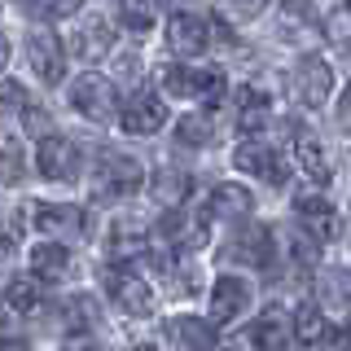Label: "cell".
Returning <instances> with one entry per match:
<instances>
[{"instance_id":"6da1fadb","label":"cell","mask_w":351,"mask_h":351,"mask_svg":"<svg viewBox=\"0 0 351 351\" xmlns=\"http://www.w3.org/2000/svg\"><path fill=\"white\" fill-rule=\"evenodd\" d=\"M66 101H71L75 114L93 119V123H106V119L119 110V88H114V80H106L101 71H84V75L71 80V88H66Z\"/></svg>"},{"instance_id":"7a4b0ae2","label":"cell","mask_w":351,"mask_h":351,"mask_svg":"<svg viewBox=\"0 0 351 351\" xmlns=\"http://www.w3.org/2000/svg\"><path fill=\"white\" fill-rule=\"evenodd\" d=\"M206 303H211L206 321H211L215 329L219 325H233V321H241V316L250 312V303H255V285H250V277H241V272H224V277L211 281Z\"/></svg>"},{"instance_id":"3957f363","label":"cell","mask_w":351,"mask_h":351,"mask_svg":"<svg viewBox=\"0 0 351 351\" xmlns=\"http://www.w3.org/2000/svg\"><path fill=\"white\" fill-rule=\"evenodd\" d=\"M114 114H119V128H123L128 136H154V132L167 128L171 110H167V101H162L158 93H132Z\"/></svg>"},{"instance_id":"277c9868","label":"cell","mask_w":351,"mask_h":351,"mask_svg":"<svg viewBox=\"0 0 351 351\" xmlns=\"http://www.w3.org/2000/svg\"><path fill=\"white\" fill-rule=\"evenodd\" d=\"M106 294H110V303H114L119 312H128V316H149L154 303H158L154 285L145 277H136V272H128V268H110L106 272Z\"/></svg>"},{"instance_id":"5b68a950","label":"cell","mask_w":351,"mask_h":351,"mask_svg":"<svg viewBox=\"0 0 351 351\" xmlns=\"http://www.w3.org/2000/svg\"><path fill=\"white\" fill-rule=\"evenodd\" d=\"M290 93H294V101L307 106V110L325 106L329 97H334V71H329V62L299 58V62H294V71H290Z\"/></svg>"},{"instance_id":"8992f818","label":"cell","mask_w":351,"mask_h":351,"mask_svg":"<svg viewBox=\"0 0 351 351\" xmlns=\"http://www.w3.org/2000/svg\"><path fill=\"white\" fill-rule=\"evenodd\" d=\"M36 171L44 176V180H53V184L75 180V176H80V149H75V141L58 136V132L40 136V145H36Z\"/></svg>"},{"instance_id":"52a82bcc","label":"cell","mask_w":351,"mask_h":351,"mask_svg":"<svg viewBox=\"0 0 351 351\" xmlns=\"http://www.w3.org/2000/svg\"><path fill=\"white\" fill-rule=\"evenodd\" d=\"M114 22H110L106 14H88L75 22L71 31V44H66V53H75L80 62H101L110 49H114Z\"/></svg>"},{"instance_id":"ba28073f","label":"cell","mask_w":351,"mask_h":351,"mask_svg":"<svg viewBox=\"0 0 351 351\" xmlns=\"http://www.w3.org/2000/svg\"><path fill=\"white\" fill-rule=\"evenodd\" d=\"M31 224H36L40 237L66 241V237H80V233H84L88 215H84V206H75V202H36V211H31Z\"/></svg>"},{"instance_id":"9c48e42d","label":"cell","mask_w":351,"mask_h":351,"mask_svg":"<svg viewBox=\"0 0 351 351\" xmlns=\"http://www.w3.org/2000/svg\"><path fill=\"white\" fill-rule=\"evenodd\" d=\"M27 62H31V75H36L40 84H62L66 75V49L58 44L53 31H31L27 36Z\"/></svg>"},{"instance_id":"30bf717a","label":"cell","mask_w":351,"mask_h":351,"mask_svg":"<svg viewBox=\"0 0 351 351\" xmlns=\"http://www.w3.org/2000/svg\"><path fill=\"white\" fill-rule=\"evenodd\" d=\"M27 263H31V277H36L40 285L66 281V277L75 272V259H71V250H66V241H49V237L31 246Z\"/></svg>"},{"instance_id":"8fae6325","label":"cell","mask_w":351,"mask_h":351,"mask_svg":"<svg viewBox=\"0 0 351 351\" xmlns=\"http://www.w3.org/2000/svg\"><path fill=\"white\" fill-rule=\"evenodd\" d=\"M167 44L180 58H197V53L211 44V22L189 14V9H180V14H171V22H167Z\"/></svg>"},{"instance_id":"7c38bea8","label":"cell","mask_w":351,"mask_h":351,"mask_svg":"<svg viewBox=\"0 0 351 351\" xmlns=\"http://www.w3.org/2000/svg\"><path fill=\"white\" fill-rule=\"evenodd\" d=\"M233 167H237L241 176H255V180H268V184H281V180H285V171H277V167H281L277 154L263 145L259 136H246V141L233 149Z\"/></svg>"},{"instance_id":"4fadbf2b","label":"cell","mask_w":351,"mask_h":351,"mask_svg":"<svg viewBox=\"0 0 351 351\" xmlns=\"http://www.w3.org/2000/svg\"><path fill=\"white\" fill-rule=\"evenodd\" d=\"M290 338H294V343H307V347L338 343L334 325H329V312H325V307H316V303H303L299 312L290 316Z\"/></svg>"},{"instance_id":"5bb4252c","label":"cell","mask_w":351,"mask_h":351,"mask_svg":"<svg viewBox=\"0 0 351 351\" xmlns=\"http://www.w3.org/2000/svg\"><path fill=\"white\" fill-rule=\"evenodd\" d=\"M167 334L184 351H215V325L206 316H176V321H167Z\"/></svg>"},{"instance_id":"9a60e30c","label":"cell","mask_w":351,"mask_h":351,"mask_svg":"<svg viewBox=\"0 0 351 351\" xmlns=\"http://www.w3.org/2000/svg\"><path fill=\"white\" fill-rule=\"evenodd\" d=\"M285 338H290V316H285V312H263L259 321L250 325L246 347H255V351H281Z\"/></svg>"},{"instance_id":"2e32d148","label":"cell","mask_w":351,"mask_h":351,"mask_svg":"<svg viewBox=\"0 0 351 351\" xmlns=\"http://www.w3.org/2000/svg\"><path fill=\"white\" fill-rule=\"evenodd\" d=\"M250 193L241 189V184H215V193H211V202L202 206L211 219H246L250 215Z\"/></svg>"},{"instance_id":"e0dca14e","label":"cell","mask_w":351,"mask_h":351,"mask_svg":"<svg viewBox=\"0 0 351 351\" xmlns=\"http://www.w3.org/2000/svg\"><path fill=\"white\" fill-rule=\"evenodd\" d=\"M294 162H299L303 176H307V180H316V184H325L329 176H334V167H329V149L321 145V141H312V136L294 141Z\"/></svg>"},{"instance_id":"ac0fdd59","label":"cell","mask_w":351,"mask_h":351,"mask_svg":"<svg viewBox=\"0 0 351 351\" xmlns=\"http://www.w3.org/2000/svg\"><path fill=\"white\" fill-rule=\"evenodd\" d=\"M228 255L241 259V263H250V268L268 263V259H272V237H268V228H241L237 241L228 246Z\"/></svg>"},{"instance_id":"d6986e66","label":"cell","mask_w":351,"mask_h":351,"mask_svg":"<svg viewBox=\"0 0 351 351\" xmlns=\"http://www.w3.org/2000/svg\"><path fill=\"white\" fill-rule=\"evenodd\" d=\"M106 250H110V259L128 263V259H141L149 250V237H145V228H136V224H119L114 237L106 241Z\"/></svg>"},{"instance_id":"ffe728a7","label":"cell","mask_w":351,"mask_h":351,"mask_svg":"<svg viewBox=\"0 0 351 351\" xmlns=\"http://www.w3.org/2000/svg\"><path fill=\"white\" fill-rule=\"evenodd\" d=\"M149 189H154V197H158L162 206L176 211V206H184V197H189V176L176 171V167H162V171H154Z\"/></svg>"},{"instance_id":"44dd1931","label":"cell","mask_w":351,"mask_h":351,"mask_svg":"<svg viewBox=\"0 0 351 351\" xmlns=\"http://www.w3.org/2000/svg\"><path fill=\"white\" fill-rule=\"evenodd\" d=\"M162 88L167 97H184V101H197V88H202V71H193L189 62H176L162 71Z\"/></svg>"},{"instance_id":"7402d4cb","label":"cell","mask_w":351,"mask_h":351,"mask_svg":"<svg viewBox=\"0 0 351 351\" xmlns=\"http://www.w3.org/2000/svg\"><path fill=\"white\" fill-rule=\"evenodd\" d=\"M154 18H158L154 0H119V27H128L132 36H149Z\"/></svg>"},{"instance_id":"603a6c76","label":"cell","mask_w":351,"mask_h":351,"mask_svg":"<svg viewBox=\"0 0 351 351\" xmlns=\"http://www.w3.org/2000/svg\"><path fill=\"white\" fill-rule=\"evenodd\" d=\"M316 294H321L316 307L343 312V307H347V272L343 268H321V277H316Z\"/></svg>"},{"instance_id":"cb8c5ba5","label":"cell","mask_w":351,"mask_h":351,"mask_svg":"<svg viewBox=\"0 0 351 351\" xmlns=\"http://www.w3.org/2000/svg\"><path fill=\"white\" fill-rule=\"evenodd\" d=\"M5 299H9V307H14V312H36L40 307V281L36 277H14L5 285Z\"/></svg>"},{"instance_id":"d4e9b609","label":"cell","mask_w":351,"mask_h":351,"mask_svg":"<svg viewBox=\"0 0 351 351\" xmlns=\"http://www.w3.org/2000/svg\"><path fill=\"white\" fill-rule=\"evenodd\" d=\"M84 0H27V9L36 14L40 22H62V18H75Z\"/></svg>"},{"instance_id":"484cf974","label":"cell","mask_w":351,"mask_h":351,"mask_svg":"<svg viewBox=\"0 0 351 351\" xmlns=\"http://www.w3.org/2000/svg\"><path fill=\"white\" fill-rule=\"evenodd\" d=\"M176 136H180L184 145H206V141H211V119L206 114H184L180 128H176Z\"/></svg>"},{"instance_id":"4316f807","label":"cell","mask_w":351,"mask_h":351,"mask_svg":"<svg viewBox=\"0 0 351 351\" xmlns=\"http://www.w3.org/2000/svg\"><path fill=\"white\" fill-rule=\"evenodd\" d=\"M18 114H22V128H27L31 136H49V132H53V114L44 106H36V101H22Z\"/></svg>"},{"instance_id":"83f0119b","label":"cell","mask_w":351,"mask_h":351,"mask_svg":"<svg viewBox=\"0 0 351 351\" xmlns=\"http://www.w3.org/2000/svg\"><path fill=\"white\" fill-rule=\"evenodd\" d=\"M18 176H22V154H18V145L14 141H0V189L5 184H18Z\"/></svg>"},{"instance_id":"f1b7e54d","label":"cell","mask_w":351,"mask_h":351,"mask_svg":"<svg viewBox=\"0 0 351 351\" xmlns=\"http://www.w3.org/2000/svg\"><path fill=\"white\" fill-rule=\"evenodd\" d=\"M325 36L338 44V49H343L347 44V5H334V14L325 18Z\"/></svg>"},{"instance_id":"f546056e","label":"cell","mask_w":351,"mask_h":351,"mask_svg":"<svg viewBox=\"0 0 351 351\" xmlns=\"http://www.w3.org/2000/svg\"><path fill=\"white\" fill-rule=\"evenodd\" d=\"M22 101H27L22 84H14V80H5V84H0V110H18Z\"/></svg>"},{"instance_id":"4dcf8cb0","label":"cell","mask_w":351,"mask_h":351,"mask_svg":"<svg viewBox=\"0 0 351 351\" xmlns=\"http://www.w3.org/2000/svg\"><path fill=\"white\" fill-rule=\"evenodd\" d=\"M263 5H268V0H228V9H233L237 18H255V14H263Z\"/></svg>"},{"instance_id":"1f68e13d","label":"cell","mask_w":351,"mask_h":351,"mask_svg":"<svg viewBox=\"0 0 351 351\" xmlns=\"http://www.w3.org/2000/svg\"><path fill=\"white\" fill-rule=\"evenodd\" d=\"M9 263H14V237H0V277L9 272Z\"/></svg>"},{"instance_id":"d6a6232c","label":"cell","mask_w":351,"mask_h":351,"mask_svg":"<svg viewBox=\"0 0 351 351\" xmlns=\"http://www.w3.org/2000/svg\"><path fill=\"white\" fill-rule=\"evenodd\" d=\"M9 58H14V44H9V36H5V27H0V75L9 71Z\"/></svg>"},{"instance_id":"836d02e7","label":"cell","mask_w":351,"mask_h":351,"mask_svg":"<svg viewBox=\"0 0 351 351\" xmlns=\"http://www.w3.org/2000/svg\"><path fill=\"white\" fill-rule=\"evenodd\" d=\"M0 351H31V347L22 343V338H9V343H0Z\"/></svg>"}]
</instances>
